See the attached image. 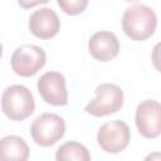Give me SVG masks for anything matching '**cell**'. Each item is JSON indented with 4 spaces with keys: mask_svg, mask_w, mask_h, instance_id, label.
<instances>
[{
    "mask_svg": "<svg viewBox=\"0 0 161 161\" xmlns=\"http://www.w3.org/2000/svg\"><path fill=\"white\" fill-rule=\"evenodd\" d=\"M157 16L155 11L143 4H136L127 8L122 16V29L125 34L136 42L148 39L156 29Z\"/></svg>",
    "mask_w": 161,
    "mask_h": 161,
    "instance_id": "cell-1",
    "label": "cell"
},
{
    "mask_svg": "<svg viewBox=\"0 0 161 161\" xmlns=\"http://www.w3.org/2000/svg\"><path fill=\"white\" fill-rule=\"evenodd\" d=\"M35 101L28 87L13 84L4 89L1 94V109L11 121H23L33 114Z\"/></svg>",
    "mask_w": 161,
    "mask_h": 161,
    "instance_id": "cell-2",
    "label": "cell"
},
{
    "mask_svg": "<svg viewBox=\"0 0 161 161\" xmlns=\"http://www.w3.org/2000/svg\"><path fill=\"white\" fill-rule=\"evenodd\" d=\"M96 97L86 106L84 111L94 117H103L118 112L123 106V91L113 83H102L94 89Z\"/></svg>",
    "mask_w": 161,
    "mask_h": 161,
    "instance_id": "cell-3",
    "label": "cell"
},
{
    "mask_svg": "<svg viewBox=\"0 0 161 161\" xmlns=\"http://www.w3.org/2000/svg\"><path fill=\"white\" fill-rule=\"evenodd\" d=\"M65 132V122L57 113L45 112L39 114L30 126V135L34 142L43 147L53 146Z\"/></svg>",
    "mask_w": 161,
    "mask_h": 161,
    "instance_id": "cell-4",
    "label": "cell"
},
{
    "mask_svg": "<svg viewBox=\"0 0 161 161\" xmlns=\"http://www.w3.org/2000/svg\"><path fill=\"white\" fill-rule=\"evenodd\" d=\"M45 50L34 44H23L18 47L11 55V68L20 77H31L36 74L45 64Z\"/></svg>",
    "mask_w": 161,
    "mask_h": 161,
    "instance_id": "cell-5",
    "label": "cell"
},
{
    "mask_svg": "<svg viewBox=\"0 0 161 161\" xmlns=\"http://www.w3.org/2000/svg\"><path fill=\"white\" fill-rule=\"evenodd\" d=\"M97 141L103 151L108 153H118L123 151L131 141L130 127L121 119L109 121L99 127Z\"/></svg>",
    "mask_w": 161,
    "mask_h": 161,
    "instance_id": "cell-6",
    "label": "cell"
},
{
    "mask_svg": "<svg viewBox=\"0 0 161 161\" xmlns=\"http://www.w3.org/2000/svg\"><path fill=\"white\" fill-rule=\"evenodd\" d=\"M135 121L145 138H156L161 132V106L155 99L142 101L136 109Z\"/></svg>",
    "mask_w": 161,
    "mask_h": 161,
    "instance_id": "cell-7",
    "label": "cell"
},
{
    "mask_svg": "<svg viewBox=\"0 0 161 161\" xmlns=\"http://www.w3.org/2000/svg\"><path fill=\"white\" fill-rule=\"evenodd\" d=\"M36 88L42 98L52 106H65L68 103L65 78L59 72L44 73L38 79Z\"/></svg>",
    "mask_w": 161,
    "mask_h": 161,
    "instance_id": "cell-8",
    "label": "cell"
},
{
    "mask_svg": "<svg viewBox=\"0 0 161 161\" xmlns=\"http://www.w3.org/2000/svg\"><path fill=\"white\" fill-rule=\"evenodd\" d=\"M29 29L33 35L40 39L55 36L60 29V20L57 13L50 8H40L29 18Z\"/></svg>",
    "mask_w": 161,
    "mask_h": 161,
    "instance_id": "cell-9",
    "label": "cell"
},
{
    "mask_svg": "<svg viewBox=\"0 0 161 161\" xmlns=\"http://www.w3.org/2000/svg\"><path fill=\"white\" fill-rule=\"evenodd\" d=\"M88 50L96 60L109 62L118 55L119 42L111 31H97L88 40Z\"/></svg>",
    "mask_w": 161,
    "mask_h": 161,
    "instance_id": "cell-10",
    "label": "cell"
},
{
    "mask_svg": "<svg viewBox=\"0 0 161 161\" xmlns=\"http://www.w3.org/2000/svg\"><path fill=\"white\" fill-rule=\"evenodd\" d=\"M29 147L24 138L10 135L0 140V161H26Z\"/></svg>",
    "mask_w": 161,
    "mask_h": 161,
    "instance_id": "cell-11",
    "label": "cell"
},
{
    "mask_svg": "<svg viewBox=\"0 0 161 161\" xmlns=\"http://www.w3.org/2000/svg\"><path fill=\"white\" fill-rule=\"evenodd\" d=\"M55 160L57 161H72V160L89 161L91 155L84 145L75 141H68L58 147L55 152Z\"/></svg>",
    "mask_w": 161,
    "mask_h": 161,
    "instance_id": "cell-12",
    "label": "cell"
},
{
    "mask_svg": "<svg viewBox=\"0 0 161 161\" xmlns=\"http://www.w3.org/2000/svg\"><path fill=\"white\" fill-rule=\"evenodd\" d=\"M58 5L65 14L78 15L86 10L88 0H58Z\"/></svg>",
    "mask_w": 161,
    "mask_h": 161,
    "instance_id": "cell-13",
    "label": "cell"
},
{
    "mask_svg": "<svg viewBox=\"0 0 161 161\" xmlns=\"http://www.w3.org/2000/svg\"><path fill=\"white\" fill-rule=\"evenodd\" d=\"M48 1L49 0H18V4L23 9H30V8H34L40 4H47Z\"/></svg>",
    "mask_w": 161,
    "mask_h": 161,
    "instance_id": "cell-14",
    "label": "cell"
},
{
    "mask_svg": "<svg viewBox=\"0 0 161 161\" xmlns=\"http://www.w3.org/2000/svg\"><path fill=\"white\" fill-rule=\"evenodd\" d=\"M1 57H3V44L0 43V59H1Z\"/></svg>",
    "mask_w": 161,
    "mask_h": 161,
    "instance_id": "cell-15",
    "label": "cell"
},
{
    "mask_svg": "<svg viewBox=\"0 0 161 161\" xmlns=\"http://www.w3.org/2000/svg\"><path fill=\"white\" fill-rule=\"evenodd\" d=\"M125 1H137V0H125Z\"/></svg>",
    "mask_w": 161,
    "mask_h": 161,
    "instance_id": "cell-16",
    "label": "cell"
}]
</instances>
